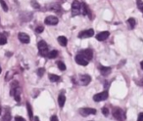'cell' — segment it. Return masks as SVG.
<instances>
[{
  "label": "cell",
  "instance_id": "6da1fadb",
  "mask_svg": "<svg viewBox=\"0 0 143 121\" xmlns=\"http://www.w3.org/2000/svg\"><path fill=\"white\" fill-rule=\"evenodd\" d=\"M37 47H38V50H39V55L42 56V57H48L49 50H48V46L45 41L40 40L37 44Z\"/></svg>",
  "mask_w": 143,
  "mask_h": 121
},
{
  "label": "cell",
  "instance_id": "7a4b0ae2",
  "mask_svg": "<svg viewBox=\"0 0 143 121\" xmlns=\"http://www.w3.org/2000/svg\"><path fill=\"white\" fill-rule=\"evenodd\" d=\"M113 116L119 121L126 120V113L124 112V110L119 109V108H115L113 110Z\"/></svg>",
  "mask_w": 143,
  "mask_h": 121
},
{
  "label": "cell",
  "instance_id": "3957f363",
  "mask_svg": "<svg viewBox=\"0 0 143 121\" xmlns=\"http://www.w3.org/2000/svg\"><path fill=\"white\" fill-rule=\"evenodd\" d=\"M90 81H91V77L89 76V75H87V74H80V75H78V84L84 85V86L88 85L90 83Z\"/></svg>",
  "mask_w": 143,
  "mask_h": 121
},
{
  "label": "cell",
  "instance_id": "277c9868",
  "mask_svg": "<svg viewBox=\"0 0 143 121\" xmlns=\"http://www.w3.org/2000/svg\"><path fill=\"white\" fill-rule=\"evenodd\" d=\"M80 8H82V4L78 1V0H74L72 4V16H76L78 14H80Z\"/></svg>",
  "mask_w": 143,
  "mask_h": 121
},
{
  "label": "cell",
  "instance_id": "5b68a950",
  "mask_svg": "<svg viewBox=\"0 0 143 121\" xmlns=\"http://www.w3.org/2000/svg\"><path fill=\"white\" fill-rule=\"evenodd\" d=\"M78 55L84 57L85 60H87V61L89 62V61L92 59V57H93V52H92V50H90V49H85V50H82Z\"/></svg>",
  "mask_w": 143,
  "mask_h": 121
},
{
  "label": "cell",
  "instance_id": "8992f818",
  "mask_svg": "<svg viewBox=\"0 0 143 121\" xmlns=\"http://www.w3.org/2000/svg\"><path fill=\"white\" fill-rule=\"evenodd\" d=\"M108 96H109V95H108V91H103V92H101V93H98V94L94 95L93 100H94L95 102L105 101V100H107Z\"/></svg>",
  "mask_w": 143,
  "mask_h": 121
},
{
  "label": "cell",
  "instance_id": "52a82bcc",
  "mask_svg": "<svg viewBox=\"0 0 143 121\" xmlns=\"http://www.w3.org/2000/svg\"><path fill=\"white\" fill-rule=\"evenodd\" d=\"M96 110L95 109H90V108H84V109H80V113L82 116H87L90 114H96Z\"/></svg>",
  "mask_w": 143,
  "mask_h": 121
},
{
  "label": "cell",
  "instance_id": "ba28073f",
  "mask_svg": "<svg viewBox=\"0 0 143 121\" xmlns=\"http://www.w3.org/2000/svg\"><path fill=\"white\" fill-rule=\"evenodd\" d=\"M58 22H59V20L55 16H48L45 18V21H44V22L48 25H55L58 23Z\"/></svg>",
  "mask_w": 143,
  "mask_h": 121
},
{
  "label": "cell",
  "instance_id": "9c48e42d",
  "mask_svg": "<svg viewBox=\"0 0 143 121\" xmlns=\"http://www.w3.org/2000/svg\"><path fill=\"white\" fill-rule=\"evenodd\" d=\"M94 35V30L93 29H87V30H84L78 34V37L80 38H89V37H92Z\"/></svg>",
  "mask_w": 143,
  "mask_h": 121
},
{
  "label": "cell",
  "instance_id": "30bf717a",
  "mask_svg": "<svg viewBox=\"0 0 143 121\" xmlns=\"http://www.w3.org/2000/svg\"><path fill=\"white\" fill-rule=\"evenodd\" d=\"M18 38H19V40H20L22 43H24V44L30 43V36H28L26 33L20 32L18 34Z\"/></svg>",
  "mask_w": 143,
  "mask_h": 121
},
{
  "label": "cell",
  "instance_id": "8fae6325",
  "mask_svg": "<svg viewBox=\"0 0 143 121\" xmlns=\"http://www.w3.org/2000/svg\"><path fill=\"white\" fill-rule=\"evenodd\" d=\"M76 63L80 65V66H87L89 62L87 60H85L84 57H82L80 55H78L76 57Z\"/></svg>",
  "mask_w": 143,
  "mask_h": 121
},
{
  "label": "cell",
  "instance_id": "7c38bea8",
  "mask_svg": "<svg viewBox=\"0 0 143 121\" xmlns=\"http://www.w3.org/2000/svg\"><path fill=\"white\" fill-rule=\"evenodd\" d=\"M109 35H110L109 31H103V32L98 33L96 35V39L98 41H104V40H106L108 37H109Z\"/></svg>",
  "mask_w": 143,
  "mask_h": 121
},
{
  "label": "cell",
  "instance_id": "4fadbf2b",
  "mask_svg": "<svg viewBox=\"0 0 143 121\" xmlns=\"http://www.w3.org/2000/svg\"><path fill=\"white\" fill-rule=\"evenodd\" d=\"M99 69L102 73V75H108L111 72V67H107V66H99Z\"/></svg>",
  "mask_w": 143,
  "mask_h": 121
},
{
  "label": "cell",
  "instance_id": "5bb4252c",
  "mask_svg": "<svg viewBox=\"0 0 143 121\" xmlns=\"http://www.w3.org/2000/svg\"><path fill=\"white\" fill-rule=\"evenodd\" d=\"M58 103H59L60 108H63V107H64V105H65V103H66V97H65L63 94H61L59 96V98H58Z\"/></svg>",
  "mask_w": 143,
  "mask_h": 121
},
{
  "label": "cell",
  "instance_id": "9a60e30c",
  "mask_svg": "<svg viewBox=\"0 0 143 121\" xmlns=\"http://www.w3.org/2000/svg\"><path fill=\"white\" fill-rule=\"evenodd\" d=\"M58 42L61 46H66L68 43V39L65 37V36H59L58 37Z\"/></svg>",
  "mask_w": 143,
  "mask_h": 121
},
{
  "label": "cell",
  "instance_id": "2e32d148",
  "mask_svg": "<svg viewBox=\"0 0 143 121\" xmlns=\"http://www.w3.org/2000/svg\"><path fill=\"white\" fill-rule=\"evenodd\" d=\"M10 120H11V113H10V111L8 110V109H6L5 114H4L3 118H2V121H10Z\"/></svg>",
  "mask_w": 143,
  "mask_h": 121
},
{
  "label": "cell",
  "instance_id": "e0dca14e",
  "mask_svg": "<svg viewBox=\"0 0 143 121\" xmlns=\"http://www.w3.org/2000/svg\"><path fill=\"white\" fill-rule=\"evenodd\" d=\"M49 79H50L51 82H58L61 78L56 74H49Z\"/></svg>",
  "mask_w": 143,
  "mask_h": 121
},
{
  "label": "cell",
  "instance_id": "ac0fdd59",
  "mask_svg": "<svg viewBox=\"0 0 143 121\" xmlns=\"http://www.w3.org/2000/svg\"><path fill=\"white\" fill-rule=\"evenodd\" d=\"M7 43V37L5 34L0 33V45H5Z\"/></svg>",
  "mask_w": 143,
  "mask_h": 121
},
{
  "label": "cell",
  "instance_id": "d6986e66",
  "mask_svg": "<svg viewBox=\"0 0 143 121\" xmlns=\"http://www.w3.org/2000/svg\"><path fill=\"white\" fill-rule=\"evenodd\" d=\"M57 56H58V52H57L56 50H53V51H50V52H49L48 58H49V59H55Z\"/></svg>",
  "mask_w": 143,
  "mask_h": 121
},
{
  "label": "cell",
  "instance_id": "ffe728a7",
  "mask_svg": "<svg viewBox=\"0 0 143 121\" xmlns=\"http://www.w3.org/2000/svg\"><path fill=\"white\" fill-rule=\"evenodd\" d=\"M26 109H28V116H30V120H32V107L28 103L26 104Z\"/></svg>",
  "mask_w": 143,
  "mask_h": 121
},
{
  "label": "cell",
  "instance_id": "44dd1931",
  "mask_svg": "<svg viewBox=\"0 0 143 121\" xmlns=\"http://www.w3.org/2000/svg\"><path fill=\"white\" fill-rule=\"evenodd\" d=\"M128 24H130V28H131V29L134 27V25H135V23H136V22H135V20H134L133 18H130V19L128 20Z\"/></svg>",
  "mask_w": 143,
  "mask_h": 121
},
{
  "label": "cell",
  "instance_id": "7402d4cb",
  "mask_svg": "<svg viewBox=\"0 0 143 121\" xmlns=\"http://www.w3.org/2000/svg\"><path fill=\"white\" fill-rule=\"evenodd\" d=\"M82 9H84V12H82V14H84V15H87V14H89V10H88V7L86 6V4L82 3Z\"/></svg>",
  "mask_w": 143,
  "mask_h": 121
},
{
  "label": "cell",
  "instance_id": "603a6c76",
  "mask_svg": "<svg viewBox=\"0 0 143 121\" xmlns=\"http://www.w3.org/2000/svg\"><path fill=\"white\" fill-rule=\"evenodd\" d=\"M57 66H59V69L60 70H66V66H65V64L63 63V62H58L57 63Z\"/></svg>",
  "mask_w": 143,
  "mask_h": 121
},
{
  "label": "cell",
  "instance_id": "cb8c5ba5",
  "mask_svg": "<svg viewBox=\"0 0 143 121\" xmlns=\"http://www.w3.org/2000/svg\"><path fill=\"white\" fill-rule=\"evenodd\" d=\"M0 4H1V6H2V8H3V10L5 12L8 11V6H7V4L5 3V1L4 0H0Z\"/></svg>",
  "mask_w": 143,
  "mask_h": 121
},
{
  "label": "cell",
  "instance_id": "d4e9b609",
  "mask_svg": "<svg viewBox=\"0 0 143 121\" xmlns=\"http://www.w3.org/2000/svg\"><path fill=\"white\" fill-rule=\"evenodd\" d=\"M44 72H45V69H44L43 67H41V68H38V69H37V71H36L37 75H38V76H40V77L43 75V73H44Z\"/></svg>",
  "mask_w": 143,
  "mask_h": 121
},
{
  "label": "cell",
  "instance_id": "484cf974",
  "mask_svg": "<svg viewBox=\"0 0 143 121\" xmlns=\"http://www.w3.org/2000/svg\"><path fill=\"white\" fill-rule=\"evenodd\" d=\"M136 1H137V7H138V9L143 13V1H141V0H136Z\"/></svg>",
  "mask_w": 143,
  "mask_h": 121
},
{
  "label": "cell",
  "instance_id": "4316f807",
  "mask_svg": "<svg viewBox=\"0 0 143 121\" xmlns=\"http://www.w3.org/2000/svg\"><path fill=\"white\" fill-rule=\"evenodd\" d=\"M43 29H44V27L42 26V25H39V26H37L36 28V33H40L43 31Z\"/></svg>",
  "mask_w": 143,
  "mask_h": 121
},
{
  "label": "cell",
  "instance_id": "83f0119b",
  "mask_svg": "<svg viewBox=\"0 0 143 121\" xmlns=\"http://www.w3.org/2000/svg\"><path fill=\"white\" fill-rule=\"evenodd\" d=\"M102 113H103L105 116H108V115H109V110H108L107 108H103V109H102Z\"/></svg>",
  "mask_w": 143,
  "mask_h": 121
},
{
  "label": "cell",
  "instance_id": "f1b7e54d",
  "mask_svg": "<svg viewBox=\"0 0 143 121\" xmlns=\"http://www.w3.org/2000/svg\"><path fill=\"white\" fill-rule=\"evenodd\" d=\"M15 121H26V119L23 118L22 116H16L15 117Z\"/></svg>",
  "mask_w": 143,
  "mask_h": 121
},
{
  "label": "cell",
  "instance_id": "f546056e",
  "mask_svg": "<svg viewBox=\"0 0 143 121\" xmlns=\"http://www.w3.org/2000/svg\"><path fill=\"white\" fill-rule=\"evenodd\" d=\"M137 121H143V112L139 113V115H138V118H137Z\"/></svg>",
  "mask_w": 143,
  "mask_h": 121
},
{
  "label": "cell",
  "instance_id": "4dcf8cb0",
  "mask_svg": "<svg viewBox=\"0 0 143 121\" xmlns=\"http://www.w3.org/2000/svg\"><path fill=\"white\" fill-rule=\"evenodd\" d=\"M50 121H58V117H57L56 115H53V116H51Z\"/></svg>",
  "mask_w": 143,
  "mask_h": 121
},
{
  "label": "cell",
  "instance_id": "1f68e13d",
  "mask_svg": "<svg viewBox=\"0 0 143 121\" xmlns=\"http://www.w3.org/2000/svg\"><path fill=\"white\" fill-rule=\"evenodd\" d=\"M32 5H34L36 8H39V5H37V3H36V1H34V2L32 1Z\"/></svg>",
  "mask_w": 143,
  "mask_h": 121
},
{
  "label": "cell",
  "instance_id": "d6a6232c",
  "mask_svg": "<svg viewBox=\"0 0 143 121\" xmlns=\"http://www.w3.org/2000/svg\"><path fill=\"white\" fill-rule=\"evenodd\" d=\"M15 100H16L17 102H20V101H21V99H20V96H16V97H15Z\"/></svg>",
  "mask_w": 143,
  "mask_h": 121
},
{
  "label": "cell",
  "instance_id": "836d02e7",
  "mask_svg": "<svg viewBox=\"0 0 143 121\" xmlns=\"http://www.w3.org/2000/svg\"><path fill=\"white\" fill-rule=\"evenodd\" d=\"M34 121H39V119H38V117H37V116H36V117L34 118Z\"/></svg>",
  "mask_w": 143,
  "mask_h": 121
},
{
  "label": "cell",
  "instance_id": "e575fe53",
  "mask_svg": "<svg viewBox=\"0 0 143 121\" xmlns=\"http://www.w3.org/2000/svg\"><path fill=\"white\" fill-rule=\"evenodd\" d=\"M140 66H141V68L143 69V61L141 62V63H140Z\"/></svg>",
  "mask_w": 143,
  "mask_h": 121
},
{
  "label": "cell",
  "instance_id": "d590c367",
  "mask_svg": "<svg viewBox=\"0 0 143 121\" xmlns=\"http://www.w3.org/2000/svg\"><path fill=\"white\" fill-rule=\"evenodd\" d=\"M1 71H2V69H1V66H0V73H1Z\"/></svg>",
  "mask_w": 143,
  "mask_h": 121
},
{
  "label": "cell",
  "instance_id": "8d00e7d4",
  "mask_svg": "<svg viewBox=\"0 0 143 121\" xmlns=\"http://www.w3.org/2000/svg\"><path fill=\"white\" fill-rule=\"evenodd\" d=\"M0 113H1V106H0Z\"/></svg>",
  "mask_w": 143,
  "mask_h": 121
}]
</instances>
